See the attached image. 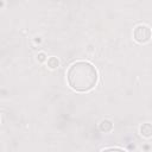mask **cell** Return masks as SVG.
<instances>
[{
  "label": "cell",
  "instance_id": "obj_6",
  "mask_svg": "<svg viewBox=\"0 0 152 152\" xmlns=\"http://www.w3.org/2000/svg\"><path fill=\"white\" fill-rule=\"evenodd\" d=\"M101 152H126V151L122 148H118V147H110V148H106Z\"/></svg>",
  "mask_w": 152,
  "mask_h": 152
},
{
  "label": "cell",
  "instance_id": "obj_7",
  "mask_svg": "<svg viewBox=\"0 0 152 152\" xmlns=\"http://www.w3.org/2000/svg\"><path fill=\"white\" fill-rule=\"evenodd\" d=\"M38 61H39V62H45V61H48V59H46V56H45L44 52L38 53Z\"/></svg>",
  "mask_w": 152,
  "mask_h": 152
},
{
  "label": "cell",
  "instance_id": "obj_1",
  "mask_svg": "<svg viewBox=\"0 0 152 152\" xmlns=\"http://www.w3.org/2000/svg\"><path fill=\"white\" fill-rule=\"evenodd\" d=\"M66 78L71 89L76 91H88L96 86L99 75L91 63L78 61L69 66Z\"/></svg>",
  "mask_w": 152,
  "mask_h": 152
},
{
  "label": "cell",
  "instance_id": "obj_3",
  "mask_svg": "<svg viewBox=\"0 0 152 152\" xmlns=\"http://www.w3.org/2000/svg\"><path fill=\"white\" fill-rule=\"evenodd\" d=\"M140 134L145 138L152 137V125L151 124H142L140 126Z\"/></svg>",
  "mask_w": 152,
  "mask_h": 152
},
{
  "label": "cell",
  "instance_id": "obj_4",
  "mask_svg": "<svg viewBox=\"0 0 152 152\" xmlns=\"http://www.w3.org/2000/svg\"><path fill=\"white\" fill-rule=\"evenodd\" d=\"M100 129L102 132H104V133H108V132H110L113 129V124L109 120H103L100 124Z\"/></svg>",
  "mask_w": 152,
  "mask_h": 152
},
{
  "label": "cell",
  "instance_id": "obj_5",
  "mask_svg": "<svg viewBox=\"0 0 152 152\" xmlns=\"http://www.w3.org/2000/svg\"><path fill=\"white\" fill-rule=\"evenodd\" d=\"M46 62H48V66L50 69H56L59 65V61H58L57 57H50V58H48Z\"/></svg>",
  "mask_w": 152,
  "mask_h": 152
},
{
  "label": "cell",
  "instance_id": "obj_2",
  "mask_svg": "<svg viewBox=\"0 0 152 152\" xmlns=\"http://www.w3.org/2000/svg\"><path fill=\"white\" fill-rule=\"evenodd\" d=\"M152 37V31L148 26L146 25H138L135 28H134V32H133V38L135 42L138 43H146L151 39Z\"/></svg>",
  "mask_w": 152,
  "mask_h": 152
}]
</instances>
